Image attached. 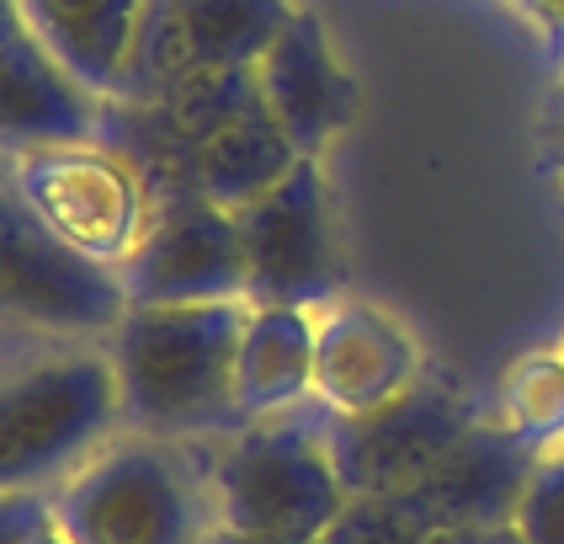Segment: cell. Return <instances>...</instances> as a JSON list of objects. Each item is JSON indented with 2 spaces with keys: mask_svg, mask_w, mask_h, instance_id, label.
<instances>
[{
  "mask_svg": "<svg viewBox=\"0 0 564 544\" xmlns=\"http://www.w3.org/2000/svg\"><path fill=\"white\" fill-rule=\"evenodd\" d=\"M299 160L304 156L293 150V139L267 113V102H256L251 113H240L235 124H224L197 150V160H192V192H203L219 209L240 214V209H251L256 198H267V192L278 188Z\"/></svg>",
  "mask_w": 564,
  "mask_h": 544,
  "instance_id": "e0dca14e",
  "label": "cell"
},
{
  "mask_svg": "<svg viewBox=\"0 0 564 544\" xmlns=\"http://www.w3.org/2000/svg\"><path fill=\"white\" fill-rule=\"evenodd\" d=\"M28 32V17H22V0H0V43L22 38Z\"/></svg>",
  "mask_w": 564,
  "mask_h": 544,
  "instance_id": "603a6c76",
  "label": "cell"
},
{
  "mask_svg": "<svg viewBox=\"0 0 564 544\" xmlns=\"http://www.w3.org/2000/svg\"><path fill=\"white\" fill-rule=\"evenodd\" d=\"M304 401H314V310L251 305L235 358V406L246 422H256Z\"/></svg>",
  "mask_w": 564,
  "mask_h": 544,
  "instance_id": "2e32d148",
  "label": "cell"
},
{
  "mask_svg": "<svg viewBox=\"0 0 564 544\" xmlns=\"http://www.w3.org/2000/svg\"><path fill=\"white\" fill-rule=\"evenodd\" d=\"M203 544H278V540H256V534H240V529H214V534H208V540Z\"/></svg>",
  "mask_w": 564,
  "mask_h": 544,
  "instance_id": "cb8c5ba5",
  "label": "cell"
},
{
  "mask_svg": "<svg viewBox=\"0 0 564 544\" xmlns=\"http://www.w3.org/2000/svg\"><path fill=\"white\" fill-rule=\"evenodd\" d=\"M560 358H564V337H560Z\"/></svg>",
  "mask_w": 564,
  "mask_h": 544,
  "instance_id": "4316f807",
  "label": "cell"
},
{
  "mask_svg": "<svg viewBox=\"0 0 564 544\" xmlns=\"http://www.w3.org/2000/svg\"><path fill=\"white\" fill-rule=\"evenodd\" d=\"M554 150L564 160V92H560V107H554Z\"/></svg>",
  "mask_w": 564,
  "mask_h": 544,
  "instance_id": "484cf974",
  "label": "cell"
},
{
  "mask_svg": "<svg viewBox=\"0 0 564 544\" xmlns=\"http://www.w3.org/2000/svg\"><path fill=\"white\" fill-rule=\"evenodd\" d=\"M426 523L405 497H351L341 518L319 534V544H426Z\"/></svg>",
  "mask_w": 564,
  "mask_h": 544,
  "instance_id": "d6986e66",
  "label": "cell"
},
{
  "mask_svg": "<svg viewBox=\"0 0 564 544\" xmlns=\"http://www.w3.org/2000/svg\"><path fill=\"white\" fill-rule=\"evenodd\" d=\"M293 11V0H150L118 102H150L203 70L256 64Z\"/></svg>",
  "mask_w": 564,
  "mask_h": 544,
  "instance_id": "9c48e42d",
  "label": "cell"
},
{
  "mask_svg": "<svg viewBox=\"0 0 564 544\" xmlns=\"http://www.w3.org/2000/svg\"><path fill=\"white\" fill-rule=\"evenodd\" d=\"M511 529L522 544H564V454H543V465L517 502Z\"/></svg>",
  "mask_w": 564,
  "mask_h": 544,
  "instance_id": "ffe728a7",
  "label": "cell"
},
{
  "mask_svg": "<svg viewBox=\"0 0 564 544\" xmlns=\"http://www.w3.org/2000/svg\"><path fill=\"white\" fill-rule=\"evenodd\" d=\"M474 422L479 416L464 395H453L437 380H421L378 412H325V444H330L346 497H394V491H410L415 480L432 476V465Z\"/></svg>",
  "mask_w": 564,
  "mask_h": 544,
  "instance_id": "30bf717a",
  "label": "cell"
},
{
  "mask_svg": "<svg viewBox=\"0 0 564 544\" xmlns=\"http://www.w3.org/2000/svg\"><path fill=\"white\" fill-rule=\"evenodd\" d=\"M0 160H6V150H0Z\"/></svg>",
  "mask_w": 564,
  "mask_h": 544,
  "instance_id": "83f0119b",
  "label": "cell"
},
{
  "mask_svg": "<svg viewBox=\"0 0 564 544\" xmlns=\"http://www.w3.org/2000/svg\"><path fill=\"white\" fill-rule=\"evenodd\" d=\"M501 422L533 444L538 454L564 448V358L560 352H528L511 363L501 384Z\"/></svg>",
  "mask_w": 564,
  "mask_h": 544,
  "instance_id": "ac0fdd59",
  "label": "cell"
},
{
  "mask_svg": "<svg viewBox=\"0 0 564 544\" xmlns=\"http://www.w3.org/2000/svg\"><path fill=\"white\" fill-rule=\"evenodd\" d=\"M214 491L224 529L278 544H319L351 502L325 444V406L304 401L293 412L256 416L235 438L214 444Z\"/></svg>",
  "mask_w": 564,
  "mask_h": 544,
  "instance_id": "3957f363",
  "label": "cell"
},
{
  "mask_svg": "<svg viewBox=\"0 0 564 544\" xmlns=\"http://www.w3.org/2000/svg\"><path fill=\"white\" fill-rule=\"evenodd\" d=\"M75 544H203L219 529L214 444L118 433L54 491Z\"/></svg>",
  "mask_w": 564,
  "mask_h": 544,
  "instance_id": "7a4b0ae2",
  "label": "cell"
},
{
  "mask_svg": "<svg viewBox=\"0 0 564 544\" xmlns=\"http://www.w3.org/2000/svg\"><path fill=\"white\" fill-rule=\"evenodd\" d=\"M118 433L123 401L107 348L0 374V491H54Z\"/></svg>",
  "mask_w": 564,
  "mask_h": 544,
  "instance_id": "277c9868",
  "label": "cell"
},
{
  "mask_svg": "<svg viewBox=\"0 0 564 544\" xmlns=\"http://www.w3.org/2000/svg\"><path fill=\"white\" fill-rule=\"evenodd\" d=\"M128 305H214L246 299L240 214L203 192H165L150 203L139 246L118 262Z\"/></svg>",
  "mask_w": 564,
  "mask_h": 544,
  "instance_id": "52a82bcc",
  "label": "cell"
},
{
  "mask_svg": "<svg viewBox=\"0 0 564 544\" xmlns=\"http://www.w3.org/2000/svg\"><path fill=\"white\" fill-rule=\"evenodd\" d=\"M256 86L293 150L310 160L325 156L357 118V81L336 60V43L310 6H299L278 43L256 60Z\"/></svg>",
  "mask_w": 564,
  "mask_h": 544,
  "instance_id": "8fae6325",
  "label": "cell"
},
{
  "mask_svg": "<svg viewBox=\"0 0 564 544\" xmlns=\"http://www.w3.org/2000/svg\"><path fill=\"white\" fill-rule=\"evenodd\" d=\"M410 384H421L415 342L378 305L330 299L314 310V401L325 412H378Z\"/></svg>",
  "mask_w": 564,
  "mask_h": 544,
  "instance_id": "7c38bea8",
  "label": "cell"
},
{
  "mask_svg": "<svg viewBox=\"0 0 564 544\" xmlns=\"http://www.w3.org/2000/svg\"><path fill=\"white\" fill-rule=\"evenodd\" d=\"M0 182L28 203L64 246L118 267L144 224H150V188L133 160L112 145H43V150H6Z\"/></svg>",
  "mask_w": 564,
  "mask_h": 544,
  "instance_id": "5b68a950",
  "label": "cell"
},
{
  "mask_svg": "<svg viewBox=\"0 0 564 544\" xmlns=\"http://www.w3.org/2000/svg\"><path fill=\"white\" fill-rule=\"evenodd\" d=\"M240 241H246L251 305L319 310L336 299L341 262H336V224H330V192L319 160L304 156L267 198L240 209Z\"/></svg>",
  "mask_w": 564,
  "mask_h": 544,
  "instance_id": "ba28073f",
  "label": "cell"
},
{
  "mask_svg": "<svg viewBox=\"0 0 564 544\" xmlns=\"http://www.w3.org/2000/svg\"><path fill=\"white\" fill-rule=\"evenodd\" d=\"M251 299L214 305H128L107 358L118 374L128 433L224 444L246 427L235 406V358Z\"/></svg>",
  "mask_w": 564,
  "mask_h": 544,
  "instance_id": "6da1fadb",
  "label": "cell"
},
{
  "mask_svg": "<svg viewBox=\"0 0 564 544\" xmlns=\"http://www.w3.org/2000/svg\"><path fill=\"white\" fill-rule=\"evenodd\" d=\"M150 0H22L28 32L101 102H118L128 86L133 38Z\"/></svg>",
  "mask_w": 564,
  "mask_h": 544,
  "instance_id": "9a60e30c",
  "label": "cell"
},
{
  "mask_svg": "<svg viewBox=\"0 0 564 544\" xmlns=\"http://www.w3.org/2000/svg\"><path fill=\"white\" fill-rule=\"evenodd\" d=\"M32 544H75V540L64 534V529H59V518H54V523H48V529H43V534H37Z\"/></svg>",
  "mask_w": 564,
  "mask_h": 544,
  "instance_id": "d4e9b609",
  "label": "cell"
},
{
  "mask_svg": "<svg viewBox=\"0 0 564 544\" xmlns=\"http://www.w3.org/2000/svg\"><path fill=\"white\" fill-rule=\"evenodd\" d=\"M560 454H564V448H560Z\"/></svg>",
  "mask_w": 564,
  "mask_h": 544,
  "instance_id": "f1b7e54d",
  "label": "cell"
},
{
  "mask_svg": "<svg viewBox=\"0 0 564 544\" xmlns=\"http://www.w3.org/2000/svg\"><path fill=\"white\" fill-rule=\"evenodd\" d=\"M128 316L118 267L64 246L17 192L0 182V326L43 337H112Z\"/></svg>",
  "mask_w": 564,
  "mask_h": 544,
  "instance_id": "8992f818",
  "label": "cell"
},
{
  "mask_svg": "<svg viewBox=\"0 0 564 544\" xmlns=\"http://www.w3.org/2000/svg\"><path fill=\"white\" fill-rule=\"evenodd\" d=\"M107 102L86 92L32 32L0 43V150L91 145Z\"/></svg>",
  "mask_w": 564,
  "mask_h": 544,
  "instance_id": "5bb4252c",
  "label": "cell"
},
{
  "mask_svg": "<svg viewBox=\"0 0 564 544\" xmlns=\"http://www.w3.org/2000/svg\"><path fill=\"white\" fill-rule=\"evenodd\" d=\"M426 544H522V540H517L511 523H501V529H432Z\"/></svg>",
  "mask_w": 564,
  "mask_h": 544,
  "instance_id": "7402d4cb",
  "label": "cell"
},
{
  "mask_svg": "<svg viewBox=\"0 0 564 544\" xmlns=\"http://www.w3.org/2000/svg\"><path fill=\"white\" fill-rule=\"evenodd\" d=\"M543 454L522 444L506 422H474L432 465V476L400 491L426 529H501L517 518Z\"/></svg>",
  "mask_w": 564,
  "mask_h": 544,
  "instance_id": "4fadbf2b",
  "label": "cell"
},
{
  "mask_svg": "<svg viewBox=\"0 0 564 544\" xmlns=\"http://www.w3.org/2000/svg\"><path fill=\"white\" fill-rule=\"evenodd\" d=\"M54 523L48 491H0V544H32Z\"/></svg>",
  "mask_w": 564,
  "mask_h": 544,
  "instance_id": "44dd1931",
  "label": "cell"
}]
</instances>
